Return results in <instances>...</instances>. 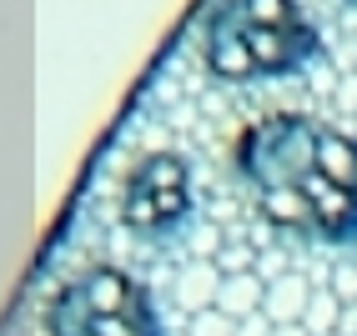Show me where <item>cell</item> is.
I'll return each mask as SVG.
<instances>
[{
  "mask_svg": "<svg viewBox=\"0 0 357 336\" xmlns=\"http://www.w3.org/2000/svg\"><path fill=\"white\" fill-rule=\"evenodd\" d=\"M307 306H312V291H307V281L282 276V281L272 286V311H277V321H307Z\"/></svg>",
  "mask_w": 357,
  "mask_h": 336,
  "instance_id": "5",
  "label": "cell"
},
{
  "mask_svg": "<svg viewBox=\"0 0 357 336\" xmlns=\"http://www.w3.org/2000/svg\"><path fill=\"white\" fill-rule=\"evenodd\" d=\"M236 176L261 221L317 246L357 236V141L317 115L277 111L236 136Z\"/></svg>",
  "mask_w": 357,
  "mask_h": 336,
  "instance_id": "1",
  "label": "cell"
},
{
  "mask_svg": "<svg viewBox=\"0 0 357 336\" xmlns=\"http://www.w3.org/2000/svg\"><path fill=\"white\" fill-rule=\"evenodd\" d=\"M192 216V166L176 151L141 156L121 181V221L136 236H166Z\"/></svg>",
  "mask_w": 357,
  "mask_h": 336,
  "instance_id": "4",
  "label": "cell"
},
{
  "mask_svg": "<svg viewBox=\"0 0 357 336\" xmlns=\"http://www.w3.org/2000/svg\"><path fill=\"white\" fill-rule=\"evenodd\" d=\"M317 56V31L297 0H211L202 20V61L227 86L292 76Z\"/></svg>",
  "mask_w": 357,
  "mask_h": 336,
  "instance_id": "2",
  "label": "cell"
},
{
  "mask_svg": "<svg viewBox=\"0 0 357 336\" xmlns=\"http://www.w3.org/2000/svg\"><path fill=\"white\" fill-rule=\"evenodd\" d=\"M352 6H357V0H352Z\"/></svg>",
  "mask_w": 357,
  "mask_h": 336,
  "instance_id": "6",
  "label": "cell"
},
{
  "mask_svg": "<svg viewBox=\"0 0 357 336\" xmlns=\"http://www.w3.org/2000/svg\"><path fill=\"white\" fill-rule=\"evenodd\" d=\"M45 336H161V321L126 271L91 266L45 301Z\"/></svg>",
  "mask_w": 357,
  "mask_h": 336,
  "instance_id": "3",
  "label": "cell"
}]
</instances>
